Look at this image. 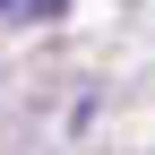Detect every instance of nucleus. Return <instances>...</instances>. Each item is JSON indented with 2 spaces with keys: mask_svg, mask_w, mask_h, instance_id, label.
Returning <instances> with one entry per match:
<instances>
[{
  "mask_svg": "<svg viewBox=\"0 0 155 155\" xmlns=\"http://www.w3.org/2000/svg\"><path fill=\"white\" fill-rule=\"evenodd\" d=\"M35 9H61V0H0V17H35Z\"/></svg>",
  "mask_w": 155,
  "mask_h": 155,
  "instance_id": "1",
  "label": "nucleus"
}]
</instances>
